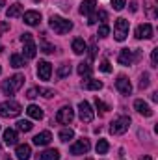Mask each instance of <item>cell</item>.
Segmentation results:
<instances>
[{
  "label": "cell",
  "instance_id": "42",
  "mask_svg": "<svg viewBox=\"0 0 158 160\" xmlns=\"http://www.w3.org/2000/svg\"><path fill=\"white\" fill-rule=\"evenodd\" d=\"M95 54H97V45H95V38L91 39V58H95Z\"/></svg>",
  "mask_w": 158,
  "mask_h": 160
},
{
  "label": "cell",
  "instance_id": "5",
  "mask_svg": "<svg viewBox=\"0 0 158 160\" xmlns=\"http://www.w3.org/2000/svg\"><path fill=\"white\" fill-rule=\"evenodd\" d=\"M130 127V118L128 116H119L110 123V132L112 134H125Z\"/></svg>",
  "mask_w": 158,
  "mask_h": 160
},
{
  "label": "cell",
  "instance_id": "47",
  "mask_svg": "<svg viewBox=\"0 0 158 160\" xmlns=\"http://www.w3.org/2000/svg\"><path fill=\"white\" fill-rule=\"evenodd\" d=\"M140 160H153V158H151V157H141Z\"/></svg>",
  "mask_w": 158,
  "mask_h": 160
},
{
  "label": "cell",
  "instance_id": "30",
  "mask_svg": "<svg viewBox=\"0 0 158 160\" xmlns=\"http://www.w3.org/2000/svg\"><path fill=\"white\" fill-rule=\"evenodd\" d=\"M71 75V65L69 63H63L60 69H58V77L60 78H65V77H69Z\"/></svg>",
  "mask_w": 158,
  "mask_h": 160
},
{
  "label": "cell",
  "instance_id": "28",
  "mask_svg": "<svg viewBox=\"0 0 158 160\" xmlns=\"http://www.w3.org/2000/svg\"><path fill=\"white\" fill-rule=\"evenodd\" d=\"M32 121H28V119H21V121H17V130H21V132H30L32 130Z\"/></svg>",
  "mask_w": 158,
  "mask_h": 160
},
{
  "label": "cell",
  "instance_id": "38",
  "mask_svg": "<svg viewBox=\"0 0 158 160\" xmlns=\"http://www.w3.org/2000/svg\"><path fill=\"white\" fill-rule=\"evenodd\" d=\"M145 6H147V11H149V15H151V17H156V13L153 11V8L156 6V2H155V0H147V2H145Z\"/></svg>",
  "mask_w": 158,
  "mask_h": 160
},
{
  "label": "cell",
  "instance_id": "39",
  "mask_svg": "<svg viewBox=\"0 0 158 160\" xmlns=\"http://www.w3.org/2000/svg\"><path fill=\"white\" fill-rule=\"evenodd\" d=\"M95 21H102V22L108 21V13H106L104 9H101L99 13H95Z\"/></svg>",
  "mask_w": 158,
  "mask_h": 160
},
{
  "label": "cell",
  "instance_id": "45",
  "mask_svg": "<svg viewBox=\"0 0 158 160\" xmlns=\"http://www.w3.org/2000/svg\"><path fill=\"white\" fill-rule=\"evenodd\" d=\"M151 99H153L155 102H158V93H153V97H151Z\"/></svg>",
  "mask_w": 158,
  "mask_h": 160
},
{
  "label": "cell",
  "instance_id": "46",
  "mask_svg": "<svg viewBox=\"0 0 158 160\" xmlns=\"http://www.w3.org/2000/svg\"><path fill=\"white\" fill-rule=\"evenodd\" d=\"M4 6H6V0H0V9H2Z\"/></svg>",
  "mask_w": 158,
  "mask_h": 160
},
{
  "label": "cell",
  "instance_id": "2",
  "mask_svg": "<svg viewBox=\"0 0 158 160\" xmlns=\"http://www.w3.org/2000/svg\"><path fill=\"white\" fill-rule=\"evenodd\" d=\"M48 26H50L56 34H60V36H63V34H67V32L73 30V22L67 21V19H63V17H58V15H52V17L48 19Z\"/></svg>",
  "mask_w": 158,
  "mask_h": 160
},
{
  "label": "cell",
  "instance_id": "18",
  "mask_svg": "<svg viewBox=\"0 0 158 160\" xmlns=\"http://www.w3.org/2000/svg\"><path fill=\"white\" fill-rule=\"evenodd\" d=\"M95 6H97V0H84L82 4H80V13L82 15H91L93 11H95Z\"/></svg>",
  "mask_w": 158,
  "mask_h": 160
},
{
  "label": "cell",
  "instance_id": "20",
  "mask_svg": "<svg viewBox=\"0 0 158 160\" xmlns=\"http://www.w3.org/2000/svg\"><path fill=\"white\" fill-rule=\"evenodd\" d=\"M4 143L6 145H15L17 143V132L13 128H6L4 130Z\"/></svg>",
  "mask_w": 158,
  "mask_h": 160
},
{
  "label": "cell",
  "instance_id": "43",
  "mask_svg": "<svg viewBox=\"0 0 158 160\" xmlns=\"http://www.w3.org/2000/svg\"><path fill=\"white\" fill-rule=\"evenodd\" d=\"M136 9H138V2L132 0V2H130V11H136Z\"/></svg>",
  "mask_w": 158,
  "mask_h": 160
},
{
  "label": "cell",
  "instance_id": "40",
  "mask_svg": "<svg viewBox=\"0 0 158 160\" xmlns=\"http://www.w3.org/2000/svg\"><path fill=\"white\" fill-rule=\"evenodd\" d=\"M151 62H153V67H158V47L153 48V52H151Z\"/></svg>",
  "mask_w": 158,
  "mask_h": 160
},
{
  "label": "cell",
  "instance_id": "48",
  "mask_svg": "<svg viewBox=\"0 0 158 160\" xmlns=\"http://www.w3.org/2000/svg\"><path fill=\"white\" fill-rule=\"evenodd\" d=\"M0 73H2V65H0Z\"/></svg>",
  "mask_w": 158,
  "mask_h": 160
},
{
  "label": "cell",
  "instance_id": "13",
  "mask_svg": "<svg viewBox=\"0 0 158 160\" xmlns=\"http://www.w3.org/2000/svg\"><path fill=\"white\" fill-rule=\"evenodd\" d=\"M50 75H52V65L47 60H41L37 63V77L41 80H50Z\"/></svg>",
  "mask_w": 158,
  "mask_h": 160
},
{
  "label": "cell",
  "instance_id": "49",
  "mask_svg": "<svg viewBox=\"0 0 158 160\" xmlns=\"http://www.w3.org/2000/svg\"><path fill=\"white\" fill-rule=\"evenodd\" d=\"M34 2H41V0H34Z\"/></svg>",
  "mask_w": 158,
  "mask_h": 160
},
{
  "label": "cell",
  "instance_id": "36",
  "mask_svg": "<svg viewBox=\"0 0 158 160\" xmlns=\"http://www.w3.org/2000/svg\"><path fill=\"white\" fill-rule=\"evenodd\" d=\"M108 34H110V26L108 24H102V26H99V38H108Z\"/></svg>",
  "mask_w": 158,
  "mask_h": 160
},
{
  "label": "cell",
  "instance_id": "31",
  "mask_svg": "<svg viewBox=\"0 0 158 160\" xmlns=\"http://www.w3.org/2000/svg\"><path fill=\"white\" fill-rule=\"evenodd\" d=\"M39 48H41V52H45V54H52V52L56 50V47L50 45V43H47V41H41Z\"/></svg>",
  "mask_w": 158,
  "mask_h": 160
},
{
  "label": "cell",
  "instance_id": "44",
  "mask_svg": "<svg viewBox=\"0 0 158 160\" xmlns=\"http://www.w3.org/2000/svg\"><path fill=\"white\" fill-rule=\"evenodd\" d=\"M0 30H2V32H6V30H7V24H6V22H2V24H0Z\"/></svg>",
  "mask_w": 158,
  "mask_h": 160
},
{
  "label": "cell",
  "instance_id": "19",
  "mask_svg": "<svg viewBox=\"0 0 158 160\" xmlns=\"http://www.w3.org/2000/svg\"><path fill=\"white\" fill-rule=\"evenodd\" d=\"M22 9H24V6L22 4H11L9 8H7V11H6V17L7 19H13V17H19L21 13H22Z\"/></svg>",
  "mask_w": 158,
  "mask_h": 160
},
{
  "label": "cell",
  "instance_id": "50",
  "mask_svg": "<svg viewBox=\"0 0 158 160\" xmlns=\"http://www.w3.org/2000/svg\"><path fill=\"white\" fill-rule=\"evenodd\" d=\"M86 160H93V158H86Z\"/></svg>",
  "mask_w": 158,
  "mask_h": 160
},
{
  "label": "cell",
  "instance_id": "27",
  "mask_svg": "<svg viewBox=\"0 0 158 160\" xmlns=\"http://www.w3.org/2000/svg\"><path fill=\"white\" fill-rule=\"evenodd\" d=\"M9 62H11V67H15V69H19V67H24V58H22L21 54H11Z\"/></svg>",
  "mask_w": 158,
  "mask_h": 160
},
{
  "label": "cell",
  "instance_id": "9",
  "mask_svg": "<svg viewBox=\"0 0 158 160\" xmlns=\"http://www.w3.org/2000/svg\"><path fill=\"white\" fill-rule=\"evenodd\" d=\"M91 149V143H89V140L87 138H80V140H77L73 145H71V155H75V157H78V155H86L87 151Z\"/></svg>",
  "mask_w": 158,
  "mask_h": 160
},
{
  "label": "cell",
  "instance_id": "34",
  "mask_svg": "<svg viewBox=\"0 0 158 160\" xmlns=\"http://www.w3.org/2000/svg\"><path fill=\"white\" fill-rule=\"evenodd\" d=\"M95 106H97V108L101 110V114H106V112L110 110V106H106V104H104V102H102V101H101L99 97L95 99Z\"/></svg>",
  "mask_w": 158,
  "mask_h": 160
},
{
  "label": "cell",
  "instance_id": "41",
  "mask_svg": "<svg viewBox=\"0 0 158 160\" xmlns=\"http://www.w3.org/2000/svg\"><path fill=\"white\" fill-rule=\"evenodd\" d=\"M26 97H28V99H36V97H37V89H36V88H32V89H28V93H26Z\"/></svg>",
  "mask_w": 158,
  "mask_h": 160
},
{
  "label": "cell",
  "instance_id": "17",
  "mask_svg": "<svg viewBox=\"0 0 158 160\" xmlns=\"http://www.w3.org/2000/svg\"><path fill=\"white\" fill-rule=\"evenodd\" d=\"M50 140H52V134H50L48 130H43L37 136H34V143H36V145H48Z\"/></svg>",
  "mask_w": 158,
  "mask_h": 160
},
{
  "label": "cell",
  "instance_id": "23",
  "mask_svg": "<svg viewBox=\"0 0 158 160\" xmlns=\"http://www.w3.org/2000/svg\"><path fill=\"white\" fill-rule=\"evenodd\" d=\"M78 75L80 77H84V78H89V75H91V63L89 62H82L78 63Z\"/></svg>",
  "mask_w": 158,
  "mask_h": 160
},
{
  "label": "cell",
  "instance_id": "21",
  "mask_svg": "<svg viewBox=\"0 0 158 160\" xmlns=\"http://www.w3.org/2000/svg\"><path fill=\"white\" fill-rule=\"evenodd\" d=\"M26 114H28L32 119H37V121L43 119V116H45V114H43V110H41L39 106H36V104H30V106L26 108Z\"/></svg>",
  "mask_w": 158,
  "mask_h": 160
},
{
  "label": "cell",
  "instance_id": "24",
  "mask_svg": "<svg viewBox=\"0 0 158 160\" xmlns=\"http://www.w3.org/2000/svg\"><path fill=\"white\" fill-rule=\"evenodd\" d=\"M82 86H84V89H102V82L95 78H87Z\"/></svg>",
  "mask_w": 158,
  "mask_h": 160
},
{
  "label": "cell",
  "instance_id": "33",
  "mask_svg": "<svg viewBox=\"0 0 158 160\" xmlns=\"http://www.w3.org/2000/svg\"><path fill=\"white\" fill-rule=\"evenodd\" d=\"M149 88V73H143L140 78V89H147Z\"/></svg>",
  "mask_w": 158,
  "mask_h": 160
},
{
  "label": "cell",
  "instance_id": "3",
  "mask_svg": "<svg viewBox=\"0 0 158 160\" xmlns=\"http://www.w3.org/2000/svg\"><path fill=\"white\" fill-rule=\"evenodd\" d=\"M21 41H22V45H24L22 58H24V60H32V58H36V54H37V47H36V43H34L32 34H30V32L21 34Z\"/></svg>",
  "mask_w": 158,
  "mask_h": 160
},
{
  "label": "cell",
  "instance_id": "4",
  "mask_svg": "<svg viewBox=\"0 0 158 160\" xmlns=\"http://www.w3.org/2000/svg\"><path fill=\"white\" fill-rule=\"evenodd\" d=\"M22 112V106L17 101H6L0 104V118H17Z\"/></svg>",
  "mask_w": 158,
  "mask_h": 160
},
{
  "label": "cell",
  "instance_id": "11",
  "mask_svg": "<svg viewBox=\"0 0 158 160\" xmlns=\"http://www.w3.org/2000/svg\"><path fill=\"white\" fill-rule=\"evenodd\" d=\"M153 26L149 24V22H143V24H140L138 28H136V32H134V36H136V39H151L153 38Z\"/></svg>",
  "mask_w": 158,
  "mask_h": 160
},
{
  "label": "cell",
  "instance_id": "1",
  "mask_svg": "<svg viewBox=\"0 0 158 160\" xmlns=\"http://www.w3.org/2000/svg\"><path fill=\"white\" fill-rule=\"evenodd\" d=\"M22 84H24V75L17 73V75H13V77H9L7 80L2 82V91H4V95L11 97V95H15L22 88Z\"/></svg>",
  "mask_w": 158,
  "mask_h": 160
},
{
  "label": "cell",
  "instance_id": "32",
  "mask_svg": "<svg viewBox=\"0 0 158 160\" xmlns=\"http://www.w3.org/2000/svg\"><path fill=\"white\" fill-rule=\"evenodd\" d=\"M36 89H37V95H43V97H47V99L54 97V91H52V89H47V88H36Z\"/></svg>",
  "mask_w": 158,
  "mask_h": 160
},
{
  "label": "cell",
  "instance_id": "12",
  "mask_svg": "<svg viewBox=\"0 0 158 160\" xmlns=\"http://www.w3.org/2000/svg\"><path fill=\"white\" fill-rule=\"evenodd\" d=\"M116 89H117L121 95H130L132 93V84L126 77H119L116 80Z\"/></svg>",
  "mask_w": 158,
  "mask_h": 160
},
{
  "label": "cell",
  "instance_id": "14",
  "mask_svg": "<svg viewBox=\"0 0 158 160\" xmlns=\"http://www.w3.org/2000/svg\"><path fill=\"white\" fill-rule=\"evenodd\" d=\"M134 108H136V112H138V114H141V116H145V118H151V116H153L151 106H149L145 101H141V99H138V101L134 102Z\"/></svg>",
  "mask_w": 158,
  "mask_h": 160
},
{
  "label": "cell",
  "instance_id": "8",
  "mask_svg": "<svg viewBox=\"0 0 158 160\" xmlns=\"http://www.w3.org/2000/svg\"><path fill=\"white\" fill-rule=\"evenodd\" d=\"M73 119H75V110L71 106H62L56 114V123L60 125H69Z\"/></svg>",
  "mask_w": 158,
  "mask_h": 160
},
{
  "label": "cell",
  "instance_id": "37",
  "mask_svg": "<svg viewBox=\"0 0 158 160\" xmlns=\"http://www.w3.org/2000/svg\"><path fill=\"white\" fill-rule=\"evenodd\" d=\"M99 69H101L102 73H110V71H112V65H110V62H108V60H102V62H101V65H99Z\"/></svg>",
  "mask_w": 158,
  "mask_h": 160
},
{
  "label": "cell",
  "instance_id": "22",
  "mask_svg": "<svg viewBox=\"0 0 158 160\" xmlns=\"http://www.w3.org/2000/svg\"><path fill=\"white\" fill-rule=\"evenodd\" d=\"M86 50H87V45H86V41L84 39H80V38H77V39L73 41V52H75V54H84V52H86Z\"/></svg>",
  "mask_w": 158,
  "mask_h": 160
},
{
  "label": "cell",
  "instance_id": "10",
  "mask_svg": "<svg viewBox=\"0 0 158 160\" xmlns=\"http://www.w3.org/2000/svg\"><path fill=\"white\" fill-rule=\"evenodd\" d=\"M93 110H91V106H89V102L87 101H80L78 102V118L82 123H91L93 121Z\"/></svg>",
  "mask_w": 158,
  "mask_h": 160
},
{
  "label": "cell",
  "instance_id": "25",
  "mask_svg": "<svg viewBox=\"0 0 158 160\" xmlns=\"http://www.w3.org/2000/svg\"><path fill=\"white\" fill-rule=\"evenodd\" d=\"M41 160H60V151L58 149H47L41 155Z\"/></svg>",
  "mask_w": 158,
  "mask_h": 160
},
{
  "label": "cell",
  "instance_id": "16",
  "mask_svg": "<svg viewBox=\"0 0 158 160\" xmlns=\"http://www.w3.org/2000/svg\"><path fill=\"white\" fill-rule=\"evenodd\" d=\"M24 22H26L28 26H37L41 22V13L39 11H34V9H32V11H26V13H24Z\"/></svg>",
  "mask_w": 158,
  "mask_h": 160
},
{
  "label": "cell",
  "instance_id": "7",
  "mask_svg": "<svg viewBox=\"0 0 158 160\" xmlns=\"http://www.w3.org/2000/svg\"><path fill=\"white\" fill-rule=\"evenodd\" d=\"M114 36L116 41H125L128 36V21L126 19H117L114 24Z\"/></svg>",
  "mask_w": 158,
  "mask_h": 160
},
{
  "label": "cell",
  "instance_id": "29",
  "mask_svg": "<svg viewBox=\"0 0 158 160\" xmlns=\"http://www.w3.org/2000/svg\"><path fill=\"white\" fill-rule=\"evenodd\" d=\"M95 149H97V155H106V153H108V149H110V143H108L106 140H99Z\"/></svg>",
  "mask_w": 158,
  "mask_h": 160
},
{
  "label": "cell",
  "instance_id": "15",
  "mask_svg": "<svg viewBox=\"0 0 158 160\" xmlns=\"http://www.w3.org/2000/svg\"><path fill=\"white\" fill-rule=\"evenodd\" d=\"M15 155H17V158H19V160H30L32 147H30L28 143H21V145H17V149H15Z\"/></svg>",
  "mask_w": 158,
  "mask_h": 160
},
{
  "label": "cell",
  "instance_id": "6",
  "mask_svg": "<svg viewBox=\"0 0 158 160\" xmlns=\"http://www.w3.org/2000/svg\"><path fill=\"white\" fill-rule=\"evenodd\" d=\"M138 58H140V50H138V48H136V50L123 48L117 56V63L119 65H130V63H132L134 60H138Z\"/></svg>",
  "mask_w": 158,
  "mask_h": 160
},
{
  "label": "cell",
  "instance_id": "26",
  "mask_svg": "<svg viewBox=\"0 0 158 160\" xmlns=\"http://www.w3.org/2000/svg\"><path fill=\"white\" fill-rule=\"evenodd\" d=\"M73 136H75V132H73V128H62L60 130V134H58V138H60V142H69V140H73Z\"/></svg>",
  "mask_w": 158,
  "mask_h": 160
},
{
  "label": "cell",
  "instance_id": "35",
  "mask_svg": "<svg viewBox=\"0 0 158 160\" xmlns=\"http://www.w3.org/2000/svg\"><path fill=\"white\" fill-rule=\"evenodd\" d=\"M112 2V8L116 9V11H121L125 6H126V0H110Z\"/></svg>",
  "mask_w": 158,
  "mask_h": 160
}]
</instances>
